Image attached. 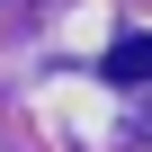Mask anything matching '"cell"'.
<instances>
[{
  "label": "cell",
  "instance_id": "obj_1",
  "mask_svg": "<svg viewBox=\"0 0 152 152\" xmlns=\"http://www.w3.org/2000/svg\"><path fill=\"white\" fill-rule=\"evenodd\" d=\"M107 81H125V90H134V81H152V36H125V45L107 54Z\"/></svg>",
  "mask_w": 152,
  "mask_h": 152
}]
</instances>
